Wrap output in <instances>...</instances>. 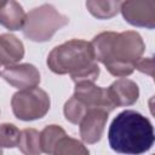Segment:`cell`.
<instances>
[{"label": "cell", "instance_id": "5b68a950", "mask_svg": "<svg viewBox=\"0 0 155 155\" xmlns=\"http://www.w3.org/2000/svg\"><path fill=\"white\" fill-rule=\"evenodd\" d=\"M50 97L40 87L19 90L12 96L11 107L15 116L23 121L44 117L50 110Z\"/></svg>", "mask_w": 155, "mask_h": 155}, {"label": "cell", "instance_id": "2e32d148", "mask_svg": "<svg viewBox=\"0 0 155 155\" xmlns=\"http://www.w3.org/2000/svg\"><path fill=\"white\" fill-rule=\"evenodd\" d=\"M52 155H90V153L80 140L65 136L57 143Z\"/></svg>", "mask_w": 155, "mask_h": 155}, {"label": "cell", "instance_id": "ffe728a7", "mask_svg": "<svg viewBox=\"0 0 155 155\" xmlns=\"http://www.w3.org/2000/svg\"><path fill=\"white\" fill-rule=\"evenodd\" d=\"M0 155H2V150H1V148H0Z\"/></svg>", "mask_w": 155, "mask_h": 155}, {"label": "cell", "instance_id": "7c38bea8", "mask_svg": "<svg viewBox=\"0 0 155 155\" xmlns=\"http://www.w3.org/2000/svg\"><path fill=\"white\" fill-rule=\"evenodd\" d=\"M25 19V12L17 1L0 0V24L10 30L22 29Z\"/></svg>", "mask_w": 155, "mask_h": 155}, {"label": "cell", "instance_id": "7a4b0ae2", "mask_svg": "<svg viewBox=\"0 0 155 155\" xmlns=\"http://www.w3.org/2000/svg\"><path fill=\"white\" fill-rule=\"evenodd\" d=\"M47 65L54 74H69L75 84L94 82L99 75L91 42L80 39L56 46L47 57Z\"/></svg>", "mask_w": 155, "mask_h": 155}, {"label": "cell", "instance_id": "52a82bcc", "mask_svg": "<svg viewBox=\"0 0 155 155\" xmlns=\"http://www.w3.org/2000/svg\"><path fill=\"white\" fill-rule=\"evenodd\" d=\"M85 108L88 109H103L108 113L113 111V105L107 88L96 86L94 82H80L75 84V91L73 94Z\"/></svg>", "mask_w": 155, "mask_h": 155}, {"label": "cell", "instance_id": "6da1fadb", "mask_svg": "<svg viewBox=\"0 0 155 155\" xmlns=\"http://www.w3.org/2000/svg\"><path fill=\"white\" fill-rule=\"evenodd\" d=\"M91 45L96 61L103 63L107 70L117 78L131 75L145 50L142 36L133 30L103 31L93 38Z\"/></svg>", "mask_w": 155, "mask_h": 155}, {"label": "cell", "instance_id": "5bb4252c", "mask_svg": "<svg viewBox=\"0 0 155 155\" xmlns=\"http://www.w3.org/2000/svg\"><path fill=\"white\" fill-rule=\"evenodd\" d=\"M65 131L58 126V125H48L40 132V143H41V150L45 154L52 155L57 143L65 137Z\"/></svg>", "mask_w": 155, "mask_h": 155}, {"label": "cell", "instance_id": "3957f363", "mask_svg": "<svg viewBox=\"0 0 155 155\" xmlns=\"http://www.w3.org/2000/svg\"><path fill=\"white\" fill-rule=\"evenodd\" d=\"M110 148L125 155H139L154 144V128L148 117L136 110H124L115 116L108 131Z\"/></svg>", "mask_w": 155, "mask_h": 155}, {"label": "cell", "instance_id": "ac0fdd59", "mask_svg": "<svg viewBox=\"0 0 155 155\" xmlns=\"http://www.w3.org/2000/svg\"><path fill=\"white\" fill-rule=\"evenodd\" d=\"M21 131L13 124H0V148H15L18 145Z\"/></svg>", "mask_w": 155, "mask_h": 155}, {"label": "cell", "instance_id": "8992f818", "mask_svg": "<svg viewBox=\"0 0 155 155\" xmlns=\"http://www.w3.org/2000/svg\"><path fill=\"white\" fill-rule=\"evenodd\" d=\"M120 11L127 23L153 29L155 27V1L132 0L120 4Z\"/></svg>", "mask_w": 155, "mask_h": 155}, {"label": "cell", "instance_id": "9a60e30c", "mask_svg": "<svg viewBox=\"0 0 155 155\" xmlns=\"http://www.w3.org/2000/svg\"><path fill=\"white\" fill-rule=\"evenodd\" d=\"M120 1H86V7L92 16L99 19H108L120 11Z\"/></svg>", "mask_w": 155, "mask_h": 155}, {"label": "cell", "instance_id": "30bf717a", "mask_svg": "<svg viewBox=\"0 0 155 155\" xmlns=\"http://www.w3.org/2000/svg\"><path fill=\"white\" fill-rule=\"evenodd\" d=\"M109 98L115 108L117 107H128L134 104L139 97L138 85L126 78L117 79L108 88Z\"/></svg>", "mask_w": 155, "mask_h": 155}, {"label": "cell", "instance_id": "9c48e42d", "mask_svg": "<svg viewBox=\"0 0 155 155\" xmlns=\"http://www.w3.org/2000/svg\"><path fill=\"white\" fill-rule=\"evenodd\" d=\"M109 113L103 109H88L80 121V137L85 143L93 144L101 140Z\"/></svg>", "mask_w": 155, "mask_h": 155}, {"label": "cell", "instance_id": "ba28073f", "mask_svg": "<svg viewBox=\"0 0 155 155\" xmlns=\"http://www.w3.org/2000/svg\"><path fill=\"white\" fill-rule=\"evenodd\" d=\"M1 76L11 86L18 90H27L38 87L40 84V73L35 65L29 63L15 64L5 67L1 71Z\"/></svg>", "mask_w": 155, "mask_h": 155}, {"label": "cell", "instance_id": "d6986e66", "mask_svg": "<svg viewBox=\"0 0 155 155\" xmlns=\"http://www.w3.org/2000/svg\"><path fill=\"white\" fill-rule=\"evenodd\" d=\"M134 69L144 73V74H148L150 78L154 76V61H153V57H142L137 61L136 65H134Z\"/></svg>", "mask_w": 155, "mask_h": 155}, {"label": "cell", "instance_id": "4fadbf2b", "mask_svg": "<svg viewBox=\"0 0 155 155\" xmlns=\"http://www.w3.org/2000/svg\"><path fill=\"white\" fill-rule=\"evenodd\" d=\"M17 147L24 155H41L42 150L40 143V132L35 128H24L21 131Z\"/></svg>", "mask_w": 155, "mask_h": 155}, {"label": "cell", "instance_id": "277c9868", "mask_svg": "<svg viewBox=\"0 0 155 155\" xmlns=\"http://www.w3.org/2000/svg\"><path fill=\"white\" fill-rule=\"evenodd\" d=\"M69 23V18L59 13L51 4L40 5L25 15L22 27L23 35L35 42L51 40L57 30Z\"/></svg>", "mask_w": 155, "mask_h": 155}, {"label": "cell", "instance_id": "e0dca14e", "mask_svg": "<svg viewBox=\"0 0 155 155\" xmlns=\"http://www.w3.org/2000/svg\"><path fill=\"white\" fill-rule=\"evenodd\" d=\"M86 113L87 109L85 108V105L79 102L74 96H71L64 104V116L71 124L79 125Z\"/></svg>", "mask_w": 155, "mask_h": 155}, {"label": "cell", "instance_id": "8fae6325", "mask_svg": "<svg viewBox=\"0 0 155 155\" xmlns=\"http://www.w3.org/2000/svg\"><path fill=\"white\" fill-rule=\"evenodd\" d=\"M24 57V46L12 34H0V67L15 65Z\"/></svg>", "mask_w": 155, "mask_h": 155}]
</instances>
